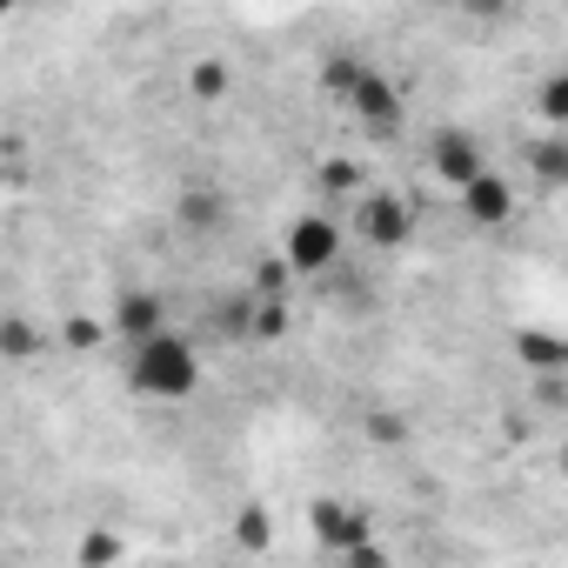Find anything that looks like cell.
Wrapping results in <instances>:
<instances>
[{"label": "cell", "mask_w": 568, "mask_h": 568, "mask_svg": "<svg viewBox=\"0 0 568 568\" xmlns=\"http://www.w3.org/2000/svg\"><path fill=\"white\" fill-rule=\"evenodd\" d=\"M247 335H254V342H281V335H288V302H281V295H261L254 315H247Z\"/></svg>", "instance_id": "13"}, {"label": "cell", "mask_w": 568, "mask_h": 568, "mask_svg": "<svg viewBox=\"0 0 568 568\" xmlns=\"http://www.w3.org/2000/svg\"><path fill=\"white\" fill-rule=\"evenodd\" d=\"M362 74H368V68H362V61H348V54L322 61V88H328V101H342V108H348V101H355V88H362Z\"/></svg>", "instance_id": "11"}, {"label": "cell", "mask_w": 568, "mask_h": 568, "mask_svg": "<svg viewBox=\"0 0 568 568\" xmlns=\"http://www.w3.org/2000/svg\"><path fill=\"white\" fill-rule=\"evenodd\" d=\"M528 168L541 187H568V128H548L541 141H528Z\"/></svg>", "instance_id": "10"}, {"label": "cell", "mask_w": 568, "mask_h": 568, "mask_svg": "<svg viewBox=\"0 0 568 568\" xmlns=\"http://www.w3.org/2000/svg\"><path fill=\"white\" fill-rule=\"evenodd\" d=\"M521 362H528V368H561L568 348H561L555 335H528V342H521Z\"/></svg>", "instance_id": "16"}, {"label": "cell", "mask_w": 568, "mask_h": 568, "mask_svg": "<svg viewBox=\"0 0 568 568\" xmlns=\"http://www.w3.org/2000/svg\"><path fill=\"white\" fill-rule=\"evenodd\" d=\"M428 174L462 194L475 174H488V154H481V141L468 128H442V134H428Z\"/></svg>", "instance_id": "4"}, {"label": "cell", "mask_w": 568, "mask_h": 568, "mask_svg": "<svg viewBox=\"0 0 568 568\" xmlns=\"http://www.w3.org/2000/svg\"><path fill=\"white\" fill-rule=\"evenodd\" d=\"M462 214H468L475 227H508V221H515V187L488 168V174H475V181L462 187Z\"/></svg>", "instance_id": "5"}, {"label": "cell", "mask_w": 568, "mask_h": 568, "mask_svg": "<svg viewBox=\"0 0 568 568\" xmlns=\"http://www.w3.org/2000/svg\"><path fill=\"white\" fill-rule=\"evenodd\" d=\"M315 535H322V548H335V555H355V548L368 541V521H362L348 501H315Z\"/></svg>", "instance_id": "9"}, {"label": "cell", "mask_w": 568, "mask_h": 568, "mask_svg": "<svg viewBox=\"0 0 568 568\" xmlns=\"http://www.w3.org/2000/svg\"><path fill=\"white\" fill-rule=\"evenodd\" d=\"M174 214H181V227H187V234H221L234 207H227V194H221V187H207V181H201V187H181Z\"/></svg>", "instance_id": "7"}, {"label": "cell", "mask_w": 568, "mask_h": 568, "mask_svg": "<svg viewBox=\"0 0 568 568\" xmlns=\"http://www.w3.org/2000/svg\"><path fill=\"white\" fill-rule=\"evenodd\" d=\"M368 442H402V422L395 415H368Z\"/></svg>", "instance_id": "21"}, {"label": "cell", "mask_w": 568, "mask_h": 568, "mask_svg": "<svg viewBox=\"0 0 568 568\" xmlns=\"http://www.w3.org/2000/svg\"><path fill=\"white\" fill-rule=\"evenodd\" d=\"M515 8V0H462V14H475V21H501Z\"/></svg>", "instance_id": "20"}, {"label": "cell", "mask_w": 568, "mask_h": 568, "mask_svg": "<svg viewBox=\"0 0 568 568\" xmlns=\"http://www.w3.org/2000/svg\"><path fill=\"white\" fill-rule=\"evenodd\" d=\"M227 88H234L227 61H194V68H187V94H194V101H221Z\"/></svg>", "instance_id": "14"}, {"label": "cell", "mask_w": 568, "mask_h": 568, "mask_svg": "<svg viewBox=\"0 0 568 568\" xmlns=\"http://www.w3.org/2000/svg\"><path fill=\"white\" fill-rule=\"evenodd\" d=\"M535 121L541 128H568V74H548L535 88Z\"/></svg>", "instance_id": "12"}, {"label": "cell", "mask_w": 568, "mask_h": 568, "mask_svg": "<svg viewBox=\"0 0 568 568\" xmlns=\"http://www.w3.org/2000/svg\"><path fill=\"white\" fill-rule=\"evenodd\" d=\"M128 382L148 402H187L201 388V355H194V342H181L174 328H161L148 342H128Z\"/></svg>", "instance_id": "1"}, {"label": "cell", "mask_w": 568, "mask_h": 568, "mask_svg": "<svg viewBox=\"0 0 568 568\" xmlns=\"http://www.w3.org/2000/svg\"><path fill=\"white\" fill-rule=\"evenodd\" d=\"M114 555H121V541H114V535H101V528L81 541V561H88V568H94V561H114Z\"/></svg>", "instance_id": "18"}, {"label": "cell", "mask_w": 568, "mask_h": 568, "mask_svg": "<svg viewBox=\"0 0 568 568\" xmlns=\"http://www.w3.org/2000/svg\"><path fill=\"white\" fill-rule=\"evenodd\" d=\"M34 348H41V342H34V328H28L21 315H8V322H0V355H8L14 368H21V362H34Z\"/></svg>", "instance_id": "15"}, {"label": "cell", "mask_w": 568, "mask_h": 568, "mask_svg": "<svg viewBox=\"0 0 568 568\" xmlns=\"http://www.w3.org/2000/svg\"><path fill=\"white\" fill-rule=\"evenodd\" d=\"M114 328H121V342H148V335H161V328H168V308H161V295H148V288H128V295L114 302Z\"/></svg>", "instance_id": "8"}, {"label": "cell", "mask_w": 568, "mask_h": 568, "mask_svg": "<svg viewBox=\"0 0 568 568\" xmlns=\"http://www.w3.org/2000/svg\"><path fill=\"white\" fill-rule=\"evenodd\" d=\"M355 234H362L368 247H408L415 207H408L395 187H362V194H355Z\"/></svg>", "instance_id": "2"}, {"label": "cell", "mask_w": 568, "mask_h": 568, "mask_svg": "<svg viewBox=\"0 0 568 568\" xmlns=\"http://www.w3.org/2000/svg\"><path fill=\"white\" fill-rule=\"evenodd\" d=\"M342 261V227L328 221V214H302L295 227H288V241H281V267L288 274H328Z\"/></svg>", "instance_id": "3"}, {"label": "cell", "mask_w": 568, "mask_h": 568, "mask_svg": "<svg viewBox=\"0 0 568 568\" xmlns=\"http://www.w3.org/2000/svg\"><path fill=\"white\" fill-rule=\"evenodd\" d=\"M355 121H368L375 134H395L402 128V88L388 81V74H362V88H355Z\"/></svg>", "instance_id": "6"}, {"label": "cell", "mask_w": 568, "mask_h": 568, "mask_svg": "<svg viewBox=\"0 0 568 568\" xmlns=\"http://www.w3.org/2000/svg\"><path fill=\"white\" fill-rule=\"evenodd\" d=\"M322 194H362V174H355L348 161H328V168H322Z\"/></svg>", "instance_id": "17"}, {"label": "cell", "mask_w": 568, "mask_h": 568, "mask_svg": "<svg viewBox=\"0 0 568 568\" xmlns=\"http://www.w3.org/2000/svg\"><path fill=\"white\" fill-rule=\"evenodd\" d=\"M68 348H74V355L101 348V328H94V322H68Z\"/></svg>", "instance_id": "19"}, {"label": "cell", "mask_w": 568, "mask_h": 568, "mask_svg": "<svg viewBox=\"0 0 568 568\" xmlns=\"http://www.w3.org/2000/svg\"><path fill=\"white\" fill-rule=\"evenodd\" d=\"M241 541H247V548H261V541H267V528H261V515H247V521H241Z\"/></svg>", "instance_id": "22"}]
</instances>
